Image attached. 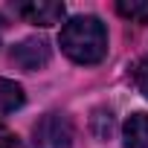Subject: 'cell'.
<instances>
[{
	"instance_id": "cell-1",
	"label": "cell",
	"mask_w": 148,
	"mask_h": 148,
	"mask_svg": "<svg viewBox=\"0 0 148 148\" xmlns=\"http://www.w3.org/2000/svg\"><path fill=\"white\" fill-rule=\"evenodd\" d=\"M58 44L70 61L90 67L108 55V29L96 15H79L61 26Z\"/></svg>"
},
{
	"instance_id": "cell-9",
	"label": "cell",
	"mask_w": 148,
	"mask_h": 148,
	"mask_svg": "<svg viewBox=\"0 0 148 148\" xmlns=\"http://www.w3.org/2000/svg\"><path fill=\"white\" fill-rule=\"evenodd\" d=\"M93 134L99 139H110V134H113V113L110 110H96L93 113Z\"/></svg>"
},
{
	"instance_id": "cell-3",
	"label": "cell",
	"mask_w": 148,
	"mask_h": 148,
	"mask_svg": "<svg viewBox=\"0 0 148 148\" xmlns=\"http://www.w3.org/2000/svg\"><path fill=\"white\" fill-rule=\"evenodd\" d=\"M12 61L26 70V73H35L41 67L49 64V44L44 38H23L15 49H12Z\"/></svg>"
},
{
	"instance_id": "cell-2",
	"label": "cell",
	"mask_w": 148,
	"mask_h": 148,
	"mask_svg": "<svg viewBox=\"0 0 148 148\" xmlns=\"http://www.w3.org/2000/svg\"><path fill=\"white\" fill-rule=\"evenodd\" d=\"M32 136H35V148H70L76 131H73L70 116H64V113H47V116H41L35 122Z\"/></svg>"
},
{
	"instance_id": "cell-8",
	"label": "cell",
	"mask_w": 148,
	"mask_h": 148,
	"mask_svg": "<svg viewBox=\"0 0 148 148\" xmlns=\"http://www.w3.org/2000/svg\"><path fill=\"white\" fill-rule=\"evenodd\" d=\"M128 79L136 87V93H142V99H148V58H139L128 67Z\"/></svg>"
},
{
	"instance_id": "cell-5",
	"label": "cell",
	"mask_w": 148,
	"mask_h": 148,
	"mask_svg": "<svg viewBox=\"0 0 148 148\" xmlns=\"http://www.w3.org/2000/svg\"><path fill=\"white\" fill-rule=\"evenodd\" d=\"M125 148H148V113H134L128 116L122 128Z\"/></svg>"
},
{
	"instance_id": "cell-7",
	"label": "cell",
	"mask_w": 148,
	"mask_h": 148,
	"mask_svg": "<svg viewBox=\"0 0 148 148\" xmlns=\"http://www.w3.org/2000/svg\"><path fill=\"white\" fill-rule=\"evenodd\" d=\"M116 12L134 23H148V0H119Z\"/></svg>"
},
{
	"instance_id": "cell-10",
	"label": "cell",
	"mask_w": 148,
	"mask_h": 148,
	"mask_svg": "<svg viewBox=\"0 0 148 148\" xmlns=\"http://www.w3.org/2000/svg\"><path fill=\"white\" fill-rule=\"evenodd\" d=\"M0 148H26V145H23V139L15 131H9L3 122H0Z\"/></svg>"
},
{
	"instance_id": "cell-6",
	"label": "cell",
	"mask_w": 148,
	"mask_h": 148,
	"mask_svg": "<svg viewBox=\"0 0 148 148\" xmlns=\"http://www.w3.org/2000/svg\"><path fill=\"white\" fill-rule=\"evenodd\" d=\"M23 102H26L23 87L18 82H12V79L0 76V113H12V110L23 108Z\"/></svg>"
},
{
	"instance_id": "cell-4",
	"label": "cell",
	"mask_w": 148,
	"mask_h": 148,
	"mask_svg": "<svg viewBox=\"0 0 148 148\" xmlns=\"http://www.w3.org/2000/svg\"><path fill=\"white\" fill-rule=\"evenodd\" d=\"M21 18H26V23H35V26H52V23H61L67 9L58 0H29V3H21L18 6Z\"/></svg>"
}]
</instances>
